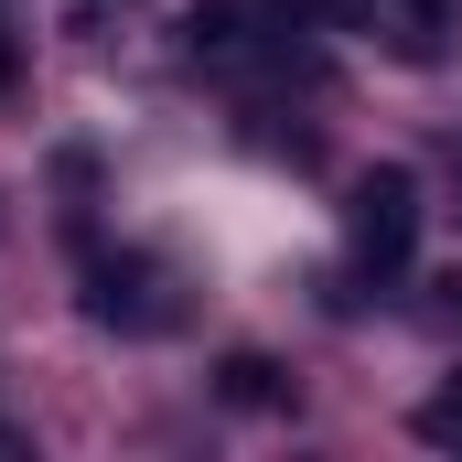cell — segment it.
<instances>
[{
  "instance_id": "obj_1",
  "label": "cell",
  "mask_w": 462,
  "mask_h": 462,
  "mask_svg": "<svg viewBox=\"0 0 462 462\" xmlns=\"http://www.w3.org/2000/svg\"><path fill=\"white\" fill-rule=\"evenodd\" d=\"M345 236H355V258H365L376 280H398L409 247H420V172H409V162H376L345 194Z\"/></svg>"
},
{
  "instance_id": "obj_2",
  "label": "cell",
  "mask_w": 462,
  "mask_h": 462,
  "mask_svg": "<svg viewBox=\"0 0 462 462\" xmlns=\"http://www.w3.org/2000/svg\"><path fill=\"white\" fill-rule=\"evenodd\" d=\"M87 323H108V334H162L172 323V291H162L151 247H97L87 258Z\"/></svg>"
},
{
  "instance_id": "obj_3",
  "label": "cell",
  "mask_w": 462,
  "mask_h": 462,
  "mask_svg": "<svg viewBox=\"0 0 462 462\" xmlns=\"http://www.w3.org/2000/svg\"><path fill=\"white\" fill-rule=\"evenodd\" d=\"M183 54H194V65H247L258 32H247L236 0H194V11H183Z\"/></svg>"
},
{
  "instance_id": "obj_4",
  "label": "cell",
  "mask_w": 462,
  "mask_h": 462,
  "mask_svg": "<svg viewBox=\"0 0 462 462\" xmlns=\"http://www.w3.org/2000/svg\"><path fill=\"white\" fill-rule=\"evenodd\" d=\"M216 398H226V409H291V376H280L269 355H247V345H236L226 365H216Z\"/></svg>"
},
{
  "instance_id": "obj_5",
  "label": "cell",
  "mask_w": 462,
  "mask_h": 462,
  "mask_svg": "<svg viewBox=\"0 0 462 462\" xmlns=\"http://www.w3.org/2000/svg\"><path fill=\"white\" fill-rule=\"evenodd\" d=\"M409 430H420L430 452H462V376H452V387H430V398H420V420H409Z\"/></svg>"
},
{
  "instance_id": "obj_6",
  "label": "cell",
  "mask_w": 462,
  "mask_h": 462,
  "mask_svg": "<svg viewBox=\"0 0 462 462\" xmlns=\"http://www.w3.org/2000/svg\"><path fill=\"white\" fill-rule=\"evenodd\" d=\"M11 87H22V43L0 32V97H11Z\"/></svg>"
}]
</instances>
